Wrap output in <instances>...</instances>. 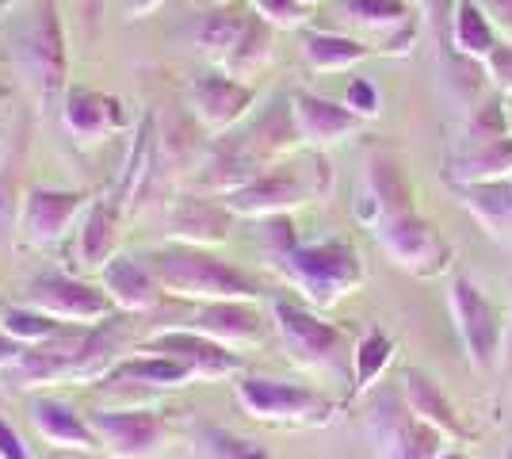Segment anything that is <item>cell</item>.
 Returning <instances> with one entry per match:
<instances>
[{"label":"cell","instance_id":"6da1fadb","mask_svg":"<svg viewBox=\"0 0 512 459\" xmlns=\"http://www.w3.org/2000/svg\"><path fill=\"white\" fill-rule=\"evenodd\" d=\"M260 245L264 261L283 284H291L314 310L337 306L344 295H352L363 284V257L356 245L341 238L329 241H299L291 215L260 219Z\"/></svg>","mask_w":512,"mask_h":459},{"label":"cell","instance_id":"7a4b0ae2","mask_svg":"<svg viewBox=\"0 0 512 459\" xmlns=\"http://www.w3.org/2000/svg\"><path fill=\"white\" fill-rule=\"evenodd\" d=\"M12 62L35 108L58 115L69 92V27L62 0H31L12 31Z\"/></svg>","mask_w":512,"mask_h":459},{"label":"cell","instance_id":"3957f363","mask_svg":"<svg viewBox=\"0 0 512 459\" xmlns=\"http://www.w3.org/2000/svg\"><path fill=\"white\" fill-rule=\"evenodd\" d=\"M150 264L153 280L165 295L184 299V303H222V299H256L260 287L249 280L241 268L214 257L203 245H184V241H165L138 253Z\"/></svg>","mask_w":512,"mask_h":459},{"label":"cell","instance_id":"277c9868","mask_svg":"<svg viewBox=\"0 0 512 459\" xmlns=\"http://www.w3.org/2000/svg\"><path fill=\"white\" fill-rule=\"evenodd\" d=\"M333 192V165L329 157L310 150L306 157H283L276 165H268L256 176L253 184L237 188L222 203L234 211L237 219H272V215H291L295 207L310 203V199H325Z\"/></svg>","mask_w":512,"mask_h":459},{"label":"cell","instance_id":"5b68a950","mask_svg":"<svg viewBox=\"0 0 512 459\" xmlns=\"http://www.w3.org/2000/svg\"><path fill=\"white\" fill-rule=\"evenodd\" d=\"M272 326H276L279 341H283L295 368L318 375V379H333V383H352L356 345L348 341V333L341 326L325 322L314 306L272 299Z\"/></svg>","mask_w":512,"mask_h":459},{"label":"cell","instance_id":"8992f818","mask_svg":"<svg viewBox=\"0 0 512 459\" xmlns=\"http://www.w3.org/2000/svg\"><path fill=\"white\" fill-rule=\"evenodd\" d=\"M237 406L253 421L283 425V429H321L333 421V398H325L318 387L287 383L276 375H237Z\"/></svg>","mask_w":512,"mask_h":459},{"label":"cell","instance_id":"52a82bcc","mask_svg":"<svg viewBox=\"0 0 512 459\" xmlns=\"http://www.w3.org/2000/svg\"><path fill=\"white\" fill-rule=\"evenodd\" d=\"M363 433L375 448V459H436L448 444L436 429L413 417L402 387H383L371 394Z\"/></svg>","mask_w":512,"mask_h":459},{"label":"cell","instance_id":"ba28073f","mask_svg":"<svg viewBox=\"0 0 512 459\" xmlns=\"http://www.w3.org/2000/svg\"><path fill=\"white\" fill-rule=\"evenodd\" d=\"M448 310L455 333L467 349V360L474 372H497L501 349H505V322L501 310L482 295V287L470 276H451L448 287Z\"/></svg>","mask_w":512,"mask_h":459},{"label":"cell","instance_id":"9c48e42d","mask_svg":"<svg viewBox=\"0 0 512 459\" xmlns=\"http://www.w3.org/2000/svg\"><path fill=\"white\" fill-rule=\"evenodd\" d=\"M23 303L43 310L58 322L69 326H96L111 314H119L115 303L107 299L104 287L88 284L81 276H69V272H43L35 276L31 284L23 287Z\"/></svg>","mask_w":512,"mask_h":459},{"label":"cell","instance_id":"30bf717a","mask_svg":"<svg viewBox=\"0 0 512 459\" xmlns=\"http://www.w3.org/2000/svg\"><path fill=\"white\" fill-rule=\"evenodd\" d=\"M379 249H383L390 261L398 264L409 276H421V280H432V276H444L451 264V249L448 241L440 238V230L428 219H421L417 211L413 215H402V219L383 222L379 230H371Z\"/></svg>","mask_w":512,"mask_h":459},{"label":"cell","instance_id":"8fae6325","mask_svg":"<svg viewBox=\"0 0 512 459\" xmlns=\"http://www.w3.org/2000/svg\"><path fill=\"white\" fill-rule=\"evenodd\" d=\"M352 215L367 230H379L383 222L413 215V184H409L406 169L394 153L375 150L367 153L363 161V180H360V196Z\"/></svg>","mask_w":512,"mask_h":459},{"label":"cell","instance_id":"7c38bea8","mask_svg":"<svg viewBox=\"0 0 512 459\" xmlns=\"http://www.w3.org/2000/svg\"><path fill=\"white\" fill-rule=\"evenodd\" d=\"M92 196L81 188H27L20 211V241L27 249H54L85 219Z\"/></svg>","mask_w":512,"mask_h":459},{"label":"cell","instance_id":"4fadbf2b","mask_svg":"<svg viewBox=\"0 0 512 459\" xmlns=\"http://www.w3.org/2000/svg\"><path fill=\"white\" fill-rule=\"evenodd\" d=\"M184 104L195 115V123L218 138V134L237 131L249 119V111L256 104V88L249 81H237L230 73L214 69V73H203L188 85Z\"/></svg>","mask_w":512,"mask_h":459},{"label":"cell","instance_id":"5bb4252c","mask_svg":"<svg viewBox=\"0 0 512 459\" xmlns=\"http://www.w3.org/2000/svg\"><path fill=\"white\" fill-rule=\"evenodd\" d=\"M138 349L161 352V356L180 360V364L192 372L195 383H218V379H234V375L245 372L241 352L226 349V345H218V341H211V337H203V333L184 329V326L157 329V333H150Z\"/></svg>","mask_w":512,"mask_h":459},{"label":"cell","instance_id":"9a60e30c","mask_svg":"<svg viewBox=\"0 0 512 459\" xmlns=\"http://www.w3.org/2000/svg\"><path fill=\"white\" fill-rule=\"evenodd\" d=\"M341 16L363 35V43L390 58H406L417 46V16L409 0H341ZM356 35V39H360Z\"/></svg>","mask_w":512,"mask_h":459},{"label":"cell","instance_id":"2e32d148","mask_svg":"<svg viewBox=\"0 0 512 459\" xmlns=\"http://www.w3.org/2000/svg\"><path fill=\"white\" fill-rule=\"evenodd\" d=\"M264 169H268V165L253 153V146L245 142V134L230 131L207 142V153H203V161L195 165V173L188 184H192V192H199V196L222 199V196H230V192H237V188H245V184H253Z\"/></svg>","mask_w":512,"mask_h":459},{"label":"cell","instance_id":"e0dca14e","mask_svg":"<svg viewBox=\"0 0 512 459\" xmlns=\"http://www.w3.org/2000/svg\"><path fill=\"white\" fill-rule=\"evenodd\" d=\"M92 429L100 437V452L115 459H153L165 444V417L150 406H119L92 414Z\"/></svg>","mask_w":512,"mask_h":459},{"label":"cell","instance_id":"ac0fdd59","mask_svg":"<svg viewBox=\"0 0 512 459\" xmlns=\"http://www.w3.org/2000/svg\"><path fill=\"white\" fill-rule=\"evenodd\" d=\"M184 329H195L203 337H211L226 349H253L268 337V318L256 306V299H222V303H195L192 314L184 322H176Z\"/></svg>","mask_w":512,"mask_h":459},{"label":"cell","instance_id":"d6986e66","mask_svg":"<svg viewBox=\"0 0 512 459\" xmlns=\"http://www.w3.org/2000/svg\"><path fill=\"white\" fill-rule=\"evenodd\" d=\"M199 134H207L199 123H195V115L188 111V104H172L161 119H153V169L150 176H157L165 169V180L176 184V180H192L195 165L203 161V138Z\"/></svg>","mask_w":512,"mask_h":459},{"label":"cell","instance_id":"ffe728a7","mask_svg":"<svg viewBox=\"0 0 512 459\" xmlns=\"http://www.w3.org/2000/svg\"><path fill=\"white\" fill-rule=\"evenodd\" d=\"M58 119H62L65 134H73L81 146L107 142V138H115L130 127V115L119 96L81 85H69L62 108H58Z\"/></svg>","mask_w":512,"mask_h":459},{"label":"cell","instance_id":"44dd1931","mask_svg":"<svg viewBox=\"0 0 512 459\" xmlns=\"http://www.w3.org/2000/svg\"><path fill=\"white\" fill-rule=\"evenodd\" d=\"M291 111H295V127H299V138L306 150L325 153L363 131V119L348 104L325 100V96L306 92V88L291 92Z\"/></svg>","mask_w":512,"mask_h":459},{"label":"cell","instance_id":"7402d4cb","mask_svg":"<svg viewBox=\"0 0 512 459\" xmlns=\"http://www.w3.org/2000/svg\"><path fill=\"white\" fill-rule=\"evenodd\" d=\"M27 417H31L35 433H39L50 448L81 452V456L100 452V437H96V429H92V417H85L73 402H65V398L39 394V398H31Z\"/></svg>","mask_w":512,"mask_h":459},{"label":"cell","instance_id":"603a6c76","mask_svg":"<svg viewBox=\"0 0 512 459\" xmlns=\"http://www.w3.org/2000/svg\"><path fill=\"white\" fill-rule=\"evenodd\" d=\"M234 211L222 203L218 196H192L176 199L169 211V241H184V245H203L214 249L230 238L234 230Z\"/></svg>","mask_w":512,"mask_h":459},{"label":"cell","instance_id":"cb8c5ba5","mask_svg":"<svg viewBox=\"0 0 512 459\" xmlns=\"http://www.w3.org/2000/svg\"><path fill=\"white\" fill-rule=\"evenodd\" d=\"M100 287L107 291V299L115 303L119 314H146V310H153V306L165 299L161 284L153 280L150 264L142 261L138 253H134V257L119 253V257L100 272Z\"/></svg>","mask_w":512,"mask_h":459},{"label":"cell","instance_id":"d4e9b609","mask_svg":"<svg viewBox=\"0 0 512 459\" xmlns=\"http://www.w3.org/2000/svg\"><path fill=\"white\" fill-rule=\"evenodd\" d=\"M241 134H245V142L253 146V153L264 165H276L283 157H291L302 146L299 127H295V111H291V96H276Z\"/></svg>","mask_w":512,"mask_h":459},{"label":"cell","instance_id":"484cf974","mask_svg":"<svg viewBox=\"0 0 512 459\" xmlns=\"http://www.w3.org/2000/svg\"><path fill=\"white\" fill-rule=\"evenodd\" d=\"M448 180L455 188L467 184H490V180H512V134L509 138H493L478 146H463L448 157Z\"/></svg>","mask_w":512,"mask_h":459},{"label":"cell","instance_id":"4316f807","mask_svg":"<svg viewBox=\"0 0 512 459\" xmlns=\"http://www.w3.org/2000/svg\"><path fill=\"white\" fill-rule=\"evenodd\" d=\"M402 394H406V406L413 410L417 421H425L428 429H436L444 440H463V425H459V414L448 402V394L440 391V383L432 375L417 372V368H406L402 372Z\"/></svg>","mask_w":512,"mask_h":459},{"label":"cell","instance_id":"83f0119b","mask_svg":"<svg viewBox=\"0 0 512 459\" xmlns=\"http://www.w3.org/2000/svg\"><path fill=\"white\" fill-rule=\"evenodd\" d=\"M104 383H111V387H134V391H176V387H188L195 379L180 360L138 349V356H127Z\"/></svg>","mask_w":512,"mask_h":459},{"label":"cell","instance_id":"f1b7e54d","mask_svg":"<svg viewBox=\"0 0 512 459\" xmlns=\"http://www.w3.org/2000/svg\"><path fill=\"white\" fill-rule=\"evenodd\" d=\"M459 203L467 207V215L493 241L512 245V180H490V184H467V188H455Z\"/></svg>","mask_w":512,"mask_h":459},{"label":"cell","instance_id":"f546056e","mask_svg":"<svg viewBox=\"0 0 512 459\" xmlns=\"http://www.w3.org/2000/svg\"><path fill=\"white\" fill-rule=\"evenodd\" d=\"M23 165H27V127H23L12 146L4 150V161H0V245L20 234V211H23Z\"/></svg>","mask_w":512,"mask_h":459},{"label":"cell","instance_id":"4dcf8cb0","mask_svg":"<svg viewBox=\"0 0 512 459\" xmlns=\"http://www.w3.org/2000/svg\"><path fill=\"white\" fill-rule=\"evenodd\" d=\"M375 50L356 39V35H341V31H310L302 35V58L314 73H344V69L360 66L363 58H371Z\"/></svg>","mask_w":512,"mask_h":459},{"label":"cell","instance_id":"1f68e13d","mask_svg":"<svg viewBox=\"0 0 512 459\" xmlns=\"http://www.w3.org/2000/svg\"><path fill=\"white\" fill-rule=\"evenodd\" d=\"M249 16H253V12H241L234 4H218V8H211V12L199 20L195 43H199V50L211 58L214 66H222V62L234 54V46L241 43V35H245V27H249Z\"/></svg>","mask_w":512,"mask_h":459},{"label":"cell","instance_id":"d6a6232c","mask_svg":"<svg viewBox=\"0 0 512 459\" xmlns=\"http://www.w3.org/2000/svg\"><path fill=\"white\" fill-rule=\"evenodd\" d=\"M272 54H276V27L264 23L253 12V16H249V27H245V35H241V43L234 46V54H230L218 69L230 73V77H237V81H249V85H253L256 73L268 69Z\"/></svg>","mask_w":512,"mask_h":459},{"label":"cell","instance_id":"836d02e7","mask_svg":"<svg viewBox=\"0 0 512 459\" xmlns=\"http://www.w3.org/2000/svg\"><path fill=\"white\" fill-rule=\"evenodd\" d=\"M394 337H386L383 329H367L356 352H352V394H371L386 375L390 360H394Z\"/></svg>","mask_w":512,"mask_h":459},{"label":"cell","instance_id":"e575fe53","mask_svg":"<svg viewBox=\"0 0 512 459\" xmlns=\"http://www.w3.org/2000/svg\"><path fill=\"white\" fill-rule=\"evenodd\" d=\"M501 43L493 23L486 20V12L474 4V0H459V12H455V27H451V46L467 58V62H486L493 46Z\"/></svg>","mask_w":512,"mask_h":459},{"label":"cell","instance_id":"d590c367","mask_svg":"<svg viewBox=\"0 0 512 459\" xmlns=\"http://www.w3.org/2000/svg\"><path fill=\"white\" fill-rule=\"evenodd\" d=\"M62 326L65 322H58V318H50V314H43V310H35V306H27V303L4 306V310H0V329L12 333L23 345H31V349L50 341Z\"/></svg>","mask_w":512,"mask_h":459},{"label":"cell","instance_id":"8d00e7d4","mask_svg":"<svg viewBox=\"0 0 512 459\" xmlns=\"http://www.w3.org/2000/svg\"><path fill=\"white\" fill-rule=\"evenodd\" d=\"M195 444H199V456L203 459H272V452L264 444H256L249 437H237V433L218 429V425H199Z\"/></svg>","mask_w":512,"mask_h":459},{"label":"cell","instance_id":"74e56055","mask_svg":"<svg viewBox=\"0 0 512 459\" xmlns=\"http://www.w3.org/2000/svg\"><path fill=\"white\" fill-rule=\"evenodd\" d=\"M493 138H509V115H505V100L493 96L474 104L463 127V146H478V142H493Z\"/></svg>","mask_w":512,"mask_h":459},{"label":"cell","instance_id":"f35d334b","mask_svg":"<svg viewBox=\"0 0 512 459\" xmlns=\"http://www.w3.org/2000/svg\"><path fill=\"white\" fill-rule=\"evenodd\" d=\"M253 12L264 23H272L276 31H295L306 23V4L302 0H253Z\"/></svg>","mask_w":512,"mask_h":459},{"label":"cell","instance_id":"ab89813d","mask_svg":"<svg viewBox=\"0 0 512 459\" xmlns=\"http://www.w3.org/2000/svg\"><path fill=\"white\" fill-rule=\"evenodd\" d=\"M482 73L490 77V85L497 88V96H512V43H497L486 54V62H482Z\"/></svg>","mask_w":512,"mask_h":459},{"label":"cell","instance_id":"60d3db41","mask_svg":"<svg viewBox=\"0 0 512 459\" xmlns=\"http://www.w3.org/2000/svg\"><path fill=\"white\" fill-rule=\"evenodd\" d=\"M344 104L360 115L363 123H371L375 115H379V88L371 85L367 77H356V81H348V92H344Z\"/></svg>","mask_w":512,"mask_h":459},{"label":"cell","instance_id":"b9f144b4","mask_svg":"<svg viewBox=\"0 0 512 459\" xmlns=\"http://www.w3.org/2000/svg\"><path fill=\"white\" fill-rule=\"evenodd\" d=\"M428 23L436 31V43L448 50L451 43V27H455V12H459V0H421Z\"/></svg>","mask_w":512,"mask_h":459},{"label":"cell","instance_id":"7bdbcfd3","mask_svg":"<svg viewBox=\"0 0 512 459\" xmlns=\"http://www.w3.org/2000/svg\"><path fill=\"white\" fill-rule=\"evenodd\" d=\"M104 8L107 0H73V20H77V31H81L85 46L96 43L100 23H104Z\"/></svg>","mask_w":512,"mask_h":459},{"label":"cell","instance_id":"ee69618b","mask_svg":"<svg viewBox=\"0 0 512 459\" xmlns=\"http://www.w3.org/2000/svg\"><path fill=\"white\" fill-rule=\"evenodd\" d=\"M474 4L486 12V20L493 23L497 39L512 43V0H474Z\"/></svg>","mask_w":512,"mask_h":459},{"label":"cell","instance_id":"f6af8a7d","mask_svg":"<svg viewBox=\"0 0 512 459\" xmlns=\"http://www.w3.org/2000/svg\"><path fill=\"white\" fill-rule=\"evenodd\" d=\"M0 459H31V448L23 444V437L12 429V421L0 417Z\"/></svg>","mask_w":512,"mask_h":459},{"label":"cell","instance_id":"bcb514c9","mask_svg":"<svg viewBox=\"0 0 512 459\" xmlns=\"http://www.w3.org/2000/svg\"><path fill=\"white\" fill-rule=\"evenodd\" d=\"M27 349H31V345H23V341H16L12 333H4V329H0V375L8 372V368H12Z\"/></svg>","mask_w":512,"mask_h":459},{"label":"cell","instance_id":"7dc6e473","mask_svg":"<svg viewBox=\"0 0 512 459\" xmlns=\"http://www.w3.org/2000/svg\"><path fill=\"white\" fill-rule=\"evenodd\" d=\"M123 4V12H127V20H146V16H153L165 0H119Z\"/></svg>","mask_w":512,"mask_h":459},{"label":"cell","instance_id":"c3c4849f","mask_svg":"<svg viewBox=\"0 0 512 459\" xmlns=\"http://www.w3.org/2000/svg\"><path fill=\"white\" fill-rule=\"evenodd\" d=\"M436 459H470V456H463V452H440Z\"/></svg>","mask_w":512,"mask_h":459},{"label":"cell","instance_id":"681fc988","mask_svg":"<svg viewBox=\"0 0 512 459\" xmlns=\"http://www.w3.org/2000/svg\"><path fill=\"white\" fill-rule=\"evenodd\" d=\"M505 115H509V134H512V96L505 100Z\"/></svg>","mask_w":512,"mask_h":459},{"label":"cell","instance_id":"f907efd6","mask_svg":"<svg viewBox=\"0 0 512 459\" xmlns=\"http://www.w3.org/2000/svg\"><path fill=\"white\" fill-rule=\"evenodd\" d=\"M199 4H211V8H218V4H234V0H199Z\"/></svg>","mask_w":512,"mask_h":459},{"label":"cell","instance_id":"816d5d0a","mask_svg":"<svg viewBox=\"0 0 512 459\" xmlns=\"http://www.w3.org/2000/svg\"><path fill=\"white\" fill-rule=\"evenodd\" d=\"M85 459H115V456H107V452H92V456H85Z\"/></svg>","mask_w":512,"mask_h":459},{"label":"cell","instance_id":"f5cc1de1","mask_svg":"<svg viewBox=\"0 0 512 459\" xmlns=\"http://www.w3.org/2000/svg\"><path fill=\"white\" fill-rule=\"evenodd\" d=\"M302 4H306V8H314V4H321V0H302Z\"/></svg>","mask_w":512,"mask_h":459},{"label":"cell","instance_id":"db71d44e","mask_svg":"<svg viewBox=\"0 0 512 459\" xmlns=\"http://www.w3.org/2000/svg\"><path fill=\"white\" fill-rule=\"evenodd\" d=\"M4 150H8V146H4V142H0V161H4Z\"/></svg>","mask_w":512,"mask_h":459},{"label":"cell","instance_id":"11a10c76","mask_svg":"<svg viewBox=\"0 0 512 459\" xmlns=\"http://www.w3.org/2000/svg\"><path fill=\"white\" fill-rule=\"evenodd\" d=\"M501 459H512V448H505V456H501Z\"/></svg>","mask_w":512,"mask_h":459}]
</instances>
